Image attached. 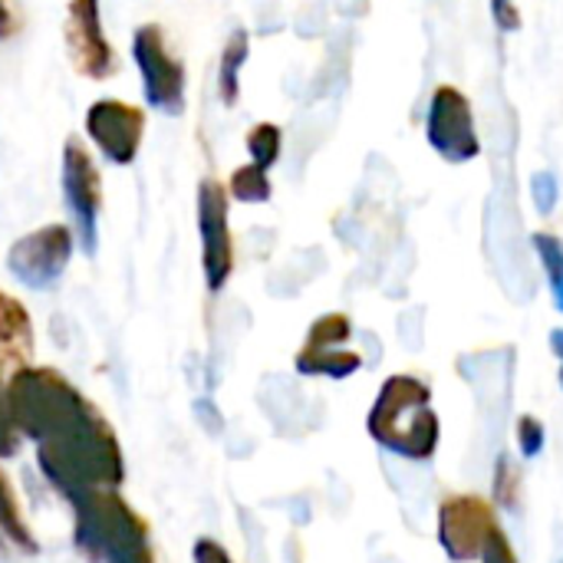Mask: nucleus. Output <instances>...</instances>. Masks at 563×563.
<instances>
[{
  "mask_svg": "<svg viewBox=\"0 0 563 563\" xmlns=\"http://www.w3.org/2000/svg\"><path fill=\"white\" fill-rule=\"evenodd\" d=\"M36 462L43 478L73 501L86 492H119L125 482L122 449L112 426L89 406L73 422L36 442Z\"/></svg>",
  "mask_w": 563,
  "mask_h": 563,
  "instance_id": "obj_1",
  "label": "nucleus"
},
{
  "mask_svg": "<svg viewBox=\"0 0 563 563\" xmlns=\"http://www.w3.org/2000/svg\"><path fill=\"white\" fill-rule=\"evenodd\" d=\"M366 429L386 452L406 462H429L442 439V422L432 409L429 383L419 376H389L376 393Z\"/></svg>",
  "mask_w": 563,
  "mask_h": 563,
  "instance_id": "obj_2",
  "label": "nucleus"
},
{
  "mask_svg": "<svg viewBox=\"0 0 563 563\" xmlns=\"http://www.w3.org/2000/svg\"><path fill=\"white\" fill-rule=\"evenodd\" d=\"M69 508L76 551L89 563H155L145 521L119 492H86Z\"/></svg>",
  "mask_w": 563,
  "mask_h": 563,
  "instance_id": "obj_3",
  "label": "nucleus"
},
{
  "mask_svg": "<svg viewBox=\"0 0 563 563\" xmlns=\"http://www.w3.org/2000/svg\"><path fill=\"white\" fill-rule=\"evenodd\" d=\"M3 396L20 435L33 442L53 435L92 406L63 373L49 366H20L16 373H10Z\"/></svg>",
  "mask_w": 563,
  "mask_h": 563,
  "instance_id": "obj_4",
  "label": "nucleus"
},
{
  "mask_svg": "<svg viewBox=\"0 0 563 563\" xmlns=\"http://www.w3.org/2000/svg\"><path fill=\"white\" fill-rule=\"evenodd\" d=\"M132 59L142 76L145 102L165 115H181L188 99V69L185 59L172 49L158 23H142L132 36Z\"/></svg>",
  "mask_w": 563,
  "mask_h": 563,
  "instance_id": "obj_5",
  "label": "nucleus"
},
{
  "mask_svg": "<svg viewBox=\"0 0 563 563\" xmlns=\"http://www.w3.org/2000/svg\"><path fill=\"white\" fill-rule=\"evenodd\" d=\"M63 198L73 214V234L82 254L99 247V218H102V175L89 148L69 135L63 145Z\"/></svg>",
  "mask_w": 563,
  "mask_h": 563,
  "instance_id": "obj_6",
  "label": "nucleus"
},
{
  "mask_svg": "<svg viewBox=\"0 0 563 563\" xmlns=\"http://www.w3.org/2000/svg\"><path fill=\"white\" fill-rule=\"evenodd\" d=\"M76 251V234L63 221H49L23 238H16L7 251V271L30 290H46L53 287Z\"/></svg>",
  "mask_w": 563,
  "mask_h": 563,
  "instance_id": "obj_7",
  "label": "nucleus"
},
{
  "mask_svg": "<svg viewBox=\"0 0 563 563\" xmlns=\"http://www.w3.org/2000/svg\"><path fill=\"white\" fill-rule=\"evenodd\" d=\"M198 238H201V274L211 294L224 290L234 274V234H231V198L214 178L198 185Z\"/></svg>",
  "mask_w": 563,
  "mask_h": 563,
  "instance_id": "obj_8",
  "label": "nucleus"
},
{
  "mask_svg": "<svg viewBox=\"0 0 563 563\" xmlns=\"http://www.w3.org/2000/svg\"><path fill=\"white\" fill-rule=\"evenodd\" d=\"M426 139L449 165H465L482 155L475 112L462 89L435 86L429 99V112H426Z\"/></svg>",
  "mask_w": 563,
  "mask_h": 563,
  "instance_id": "obj_9",
  "label": "nucleus"
},
{
  "mask_svg": "<svg viewBox=\"0 0 563 563\" xmlns=\"http://www.w3.org/2000/svg\"><path fill=\"white\" fill-rule=\"evenodd\" d=\"M63 40H66V56L79 76L102 82L115 73V49L106 36L99 0H69L66 3Z\"/></svg>",
  "mask_w": 563,
  "mask_h": 563,
  "instance_id": "obj_10",
  "label": "nucleus"
},
{
  "mask_svg": "<svg viewBox=\"0 0 563 563\" xmlns=\"http://www.w3.org/2000/svg\"><path fill=\"white\" fill-rule=\"evenodd\" d=\"M495 528V508L478 495H452L439 508V544L449 561H478Z\"/></svg>",
  "mask_w": 563,
  "mask_h": 563,
  "instance_id": "obj_11",
  "label": "nucleus"
},
{
  "mask_svg": "<svg viewBox=\"0 0 563 563\" xmlns=\"http://www.w3.org/2000/svg\"><path fill=\"white\" fill-rule=\"evenodd\" d=\"M86 135L109 165H132L145 139V112L122 99H96L86 109Z\"/></svg>",
  "mask_w": 563,
  "mask_h": 563,
  "instance_id": "obj_12",
  "label": "nucleus"
},
{
  "mask_svg": "<svg viewBox=\"0 0 563 563\" xmlns=\"http://www.w3.org/2000/svg\"><path fill=\"white\" fill-rule=\"evenodd\" d=\"M33 356V320L23 300L0 287V373L30 366Z\"/></svg>",
  "mask_w": 563,
  "mask_h": 563,
  "instance_id": "obj_13",
  "label": "nucleus"
},
{
  "mask_svg": "<svg viewBox=\"0 0 563 563\" xmlns=\"http://www.w3.org/2000/svg\"><path fill=\"white\" fill-rule=\"evenodd\" d=\"M294 363H297V373H303V376L346 379L363 366V356L346 346H300Z\"/></svg>",
  "mask_w": 563,
  "mask_h": 563,
  "instance_id": "obj_14",
  "label": "nucleus"
},
{
  "mask_svg": "<svg viewBox=\"0 0 563 563\" xmlns=\"http://www.w3.org/2000/svg\"><path fill=\"white\" fill-rule=\"evenodd\" d=\"M251 56V36L247 30H231V36L224 40L221 49V63H218V96L224 106H238L241 99V69Z\"/></svg>",
  "mask_w": 563,
  "mask_h": 563,
  "instance_id": "obj_15",
  "label": "nucleus"
},
{
  "mask_svg": "<svg viewBox=\"0 0 563 563\" xmlns=\"http://www.w3.org/2000/svg\"><path fill=\"white\" fill-rule=\"evenodd\" d=\"M0 531L7 534V541L26 554H36V541H33V531L23 518V508L16 501V492L7 478V472L0 468Z\"/></svg>",
  "mask_w": 563,
  "mask_h": 563,
  "instance_id": "obj_16",
  "label": "nucleus"
},
{
  "mask_svg": "<svg viewBox=\"0 0 563 563\" xmlns=\"http://www.w3.org/2000/svg\"><path fill=\"white\" fill-rule=\"evenodd\" d=\"M531 247L548 274V287H551V300H554V310L563 313V241L551 231H538L531 234Z\"/></svg>",
  "mask_w": 563,
  "mask_h": 563,
  "instance_id": "obj_17",
  "label": "nucleus"
},
{
  "mask_svg": "<svg viewBox=\"0 0 563 563\" xmlns=\"http://www.w3.org/2000/svg\"><path fill=\"white\" fill-rule=\"evenodd\" d=\"M224 188H228V198H234L241 205H264V201H271V191H274L271 178H267V168H261L254 162L234 168L231 181Z\"/></svg>",
  "mask_w": 563,
  "mask_h": 563,
  "instance_id": "obj_18",
  "label": "nucleus"
},
{
  "mask_svg": "<svg viewBox=\"0 0 563 563\" xmlns=\"http://www.w3.org/2000/svg\"><path fill=\"white\" fill-rule=\"evenodd\" d=\"M244 145H247V155H251L254 165L274 168L277 158H280V148H284V132L274 122H257V125H251Z\"/></svg>",
  "mask_w": 563,
  "mask_h": 563,
  "instance_id": "obj_19",
  "label": "nucleus"
},
{
  "mask_svg": "<svg viewBox=\"0 0 563 563\" xmlns=\"http://www.w3.org/2000/svg\"><path fill=\"white\" fill-rule=\"evenodd\" d=\"M353 336V323L346 313H323L320 320H313L307 343L303 346H343Z\"/></svg>",
  "mask_w": 563,
  "mask_h": 563,
  "instance_id": "obj_20",
  "label": "nucleus"
},
{
  "mask_svg": "<svg viewBox=\"0 0 563 563\" xmlns=\"http://www.w3.org/2000/svg\"><path fill=\"white\" fill-rule=\"evenodd\" d=\"M531 198H534V208L541 214H554L558 201H561V181L554 172H534L531 178Z\"/></svg>",
  "mask_w": 563,
  "mask_h": 563,
  "instance_id": "obj_21",
  "label": "nucleus"
},
{
  "mask_svg": "<svg viewBox=\"0 0 563 563\" xmlns=\"http://www.w3.org/2000/svg\"><path fill=\"white\" fill-rule=\"evenodd\" d=\"M544 445H548L544 422L534 419V416H521L518 419V449H521V455L531 462V459H538L544 452Z\"/></svg>",
  "mask_w": 563,
  "mask_h": 563,
  "instance_id": "obj_22",
  "label": "nucleus"
},
{
  "mask_svg": "<svg viewBox=\"0 0 563 563\" xmlns=\"http://www.w3.org/2000/svg\"><path fill=\"white\" fill-rule=\"evenodd\" d=\"M495 501L501 508H515L518 505V472L511 468V459H498L495 468Z\"/></svg>",
  "mask_w": 563,
  "mask_h": 563,
  "instance_id": "obj_23",
  "label": "nucleus"
},
{
  "mask_svg": "<svg viewBox=\"0 0 563 563\" xmlns=\"http://www.w3.org/2000/svg\"><path fill=\"white\" fill-rule=\"evenodd\" d=\"M16 449H20V429H16V422H13L10 406H7V396H3V389H0V459L16 455Z\"/></svg>",
  "mask_w": 563,
  "mask_h": 563,
  "instance_id": "obj_24",
  "label": "nucleus"
},
{
  "mask_svg": "<svg viewBox=\"0 0 563 563\" xmlns=\"http://www.w3.org/2000/svg\"><path fill=\"white\" fill-rule=\"evenodd\" d=\"M482 563H518V554H515V548H511V541H508V534L501 531V528H495L492 531V538H488V544H485V551H482Z\"/></svg>",
  "mask_w": 563,
  "mask_h": 563,
  "instance_id": "obj_25",
  "label": "nucleus"
},
{
  "mask_svg": "<svg viewBox=\"0 0 563 563\" xmlns=\"http://www.w3.org/2000/svg\"><path fill=\"white\" fill-rule=\"evenodd\" d=\"M492 16H495L498 30H505V33L521 26V13H518L515 0H492Z\"/></svg>",
  "mask_w": 563,
  "mask_h": 563,
  "instance_id": "obj_26",
  "label": "nucleus"
},
{
  "mask_svg": "<svg viewBox=\"0 0 563 563\" xmlns=\"http://www.w3.org/2000/svg\"><path fill=\"white\" fill-rule=\"evenodd\" d=\"M195 563H234L231 561V554L224 551V544H218V541H211V538H201V541H195Z\"/></svg>",
  "mask_w": 563,
  "mask_h": 563,
  "instance_id": "obj_27",
  "label": "nucleus"
},
{
  "mask_svg": "<svg viewBox=\"0 0 563 563\" xmlns=\"http://www.w3.org/2000/svg\"><path fill=\"white\" fill-rule=\"evenodd\" d=\"M16 30H20V26H16V13L10 10L7 0H0V40H10Z\"/></svg>",
  "mask_w": 563,
  "mask_h": 563,
  "instance_id": "obj_28",
  "label": "nucleus"
},
{
  "mask_svg": "<svg viewBox=\"0 0 563 563\" xmlns=\"http://www.w3.org/2000/svg\"><path fill=\"white\" fill-rule=\"evenodd\" d=\"M551 353L561 360V389H563V327L551 330Z\"/></svg>",
  "mask_w": 563,
  "mask_h": 563,
  "instance_id": "obj_29",
  "label": "nucleus"
},
{
  "mask_svg": "<svg viewBox=\"0 0 563 563\" xmlns=\"http://www.w3.org/2000/svg\"><path fill=\"white\" fill-rule=\"evenodd\" d=\"M7 544H10V541H7V534L0 531V561H7Z\"/></svg>",
  "mask_w": 563,
  "mask_h": 563,
  "instance_id": "obj_30",
  "label": "nucleus"
},
{
  "mask_svg": "<svg viewBox=\"0 0 563 563\" xmlns=\"http://www.w3.org/2000/svg\"><path fill=\"white\" fill-rule=\"evenodd\" d=\"M558 563H563V558H561V561H558Z\"/></svg>",
  "mask_w": 563,
  "mask_h": 563,
  "instance_id": "obj_31",
  "label": "nucleus"
}]
</instances>
